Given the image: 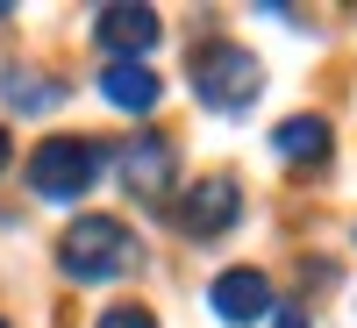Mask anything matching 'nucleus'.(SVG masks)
<instances>
[{"label": "nucleus", "instance_id": "6", "mask_svg": "<svg viewBox=\"0 0 357 328\" xmlns=\"http://www.w3.org/2000/svg\"><path fill=\"white\" fill-rule=\"evenodd\" d=\"M236 214H243V193H236V178H200V186L178 200V228H186V235H222Z\"/></svg>", "mask_w": 357, "mask_h": 328}, {"label": "nucleus", "instance_id": "9", "mask_svg": "<svg viewBox=\"0 0 357 328\" xmlns=\"http://www.w3.org/2000/svg\"><path fill=\"white\" fill-rule=\"evenodd\" d=\"M272 150L286 164H329V122H321V114H286L272 129Z\"/></svg>", "mask_w": 357, "mask_h": 328}, {"label": "nucleus", "instance_id": "1", "mask_svg": "<svg viewBox=\"0 0 357 328\" xmlns=\"http://www.w3.org/2000/svg\"><path fill=\"white\" fill-rule=\"evenodd\" d=\"M57 264H65V279H79V286L122 279L136 264V235H129V221H114V214H79L65 235H57Z\"/></svg>", "mask_w": 357, "mask_h": 328}, {"label": "nucleus", "instance_id": "3", "mask_svg": "<svg viewBox=\"0 0 357 328\" xmlns=\"http://www.w3.org/2000/svg\"><path fill=\"white\" fill-rule=\"evenodd\" d=\"M193 93L215 107V114H243L264 93V65L243 43H200L193 50Z\"/></svg>", "mask_w": 357, "mask_h": 328}, {"label": "nucleus", "instance_id": "10", "mask_svg": "<svg viewBox=\"0 0 357 328\" xmlns=\"http://www.w3.org/2000/svg\"><path fill=\"white\" fill-rule=\"evenodd\" d=\"M0 93H8V107H22V114H43V107L65 100V86L43 79V72H8V79H0Z\"/></svg>", "mask_w": 357, "mask_h": 328}, {"label": "nucleus", "instance_id": "7", "mask_svg": "<svg viewBox=\"0 0 357 328\" xmlns=\"http://www.w3.org/2000/svg\"><path fill=\"white\" fill-rule=\"evenodd\" d=\"M100 100L122 107V114H151V107L165 100V79L143 65V57H114V65L100 72Z\"/></svg>", "mask_w": 357, "mask_h": 328}, {"label": "nucleus", "instance_id": "4", "mask_svg": "<svg viewBox=\"0 0 357 328\" xmlns=\"http://www.w3.org/2000/svg\"><path fill=\"white\" fill-rule=\"evenodd\" d=\"M114 171H122V186H129L136 200H165V193H172V178H178V150H172V136L143 129V136L122 143Z\"/></svg>", "mask_w": 357, "mask_h": 328}, {"label": "nucleus", "instance_id": "12", "mask_svg": "<svg viewBox=\"0 0 357 328\" xmlns=\"http://www.w3.org/2000/svg\"><path fill=\"white\" fill-rule=\"evenodd\" d=\"M272 328H314V321H307L301 307H286V314H272Z\"/></svg>", "mask_w": 357, "mask_h": 328}, {"label": "nucleus", "instance_id": "14", "mask_svg": "<svg viewBox=\"0 0 357 328\" xmlns=\"http://www.w3.org/2000/svg\"><path fill=\"white\" fill-rule=\"evenodd\" d=\"M350 243H357V235H350Z\"/></svg>", "mask_w": 357, "mask_h": 328}, {"label": "nucleus", "instance_id": "13", "mask_svg": "<svg viewBox=\"0 0 357 328\" xmlns=\"http://www.w3.org/2000/svg\"><path fill=\"white\" fill-rule=\"evenodd\" d=\"M0 171H8V129H0Z\"/></svg>", "mask_w": 357, "mask_h": 328}, {"label": "nucleus", "instance_id": "5", "mask_svg": "<svg viewBox=\"0 0 357 328\" xmlns=\"http://www.w3.org/2000/svg\"><path fill=\"white\" fill-rule=\"evenodd\" d=\"M207 300H215V314L229 321V328H250V321H264L279 300H272V279L264 272H250V264H236V272H222L215 286H207Z\"/></svg>", "mask_w": 357, "mask_h": 328}, {"label": "nucleus", "instance_id": "15", "mask_svg": "<svg viewBox=\"0 0 357 328\" xmlns=\"http://www.w3.org/2000/svg\"><path fill=\"white\" fill-rule=\"evenodd\" d=\"M0 328H8V321H0Z\"/></svg>", "mask_w": 357, "mask_h": 328}, {"label": "nucleus", "instance_id": "2", "mask_svg": "<svg viewBox=\"0 0 357 328\" xmlns=\"http://www.w3.org/2000/svg\"><path fill=\"white\" fill-rule=\"evenodd\" d=\"M100 143H86V136H43L36 150H29V193L50 200V207H65L79 193H93V178H100Z\"/></svg>", "mask_w": 357, "mask_h": 328}, {"label": "nucleus", "instance_id": "11", "mask_svg": "<svg viewBox=\"0 0 357 328\" xmlns=\"http://www.w3.org/2000/svg\"><path fill=\"white\" fill-rule=\"evenodd\" d=\"M93 328H158V314H151V307H107Z\"/></svg>", "mask_w": 357, "mask_h": 328}, {"label": "nucleus", "instance_id": "8", "mask_svg": "<svg viewBox=\"0 0 357 328\" xmlns=\"http://www.w3.org/2000/svg\"><path fill=\"white\" fill-rule=\"evenodd\" d=\"M93 36H100L114 57H143V50L165 36V22H158V8H100Z\"/></svg>", "mask_w": 357, "mask_h": 328}]
</instances>
